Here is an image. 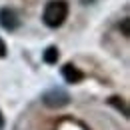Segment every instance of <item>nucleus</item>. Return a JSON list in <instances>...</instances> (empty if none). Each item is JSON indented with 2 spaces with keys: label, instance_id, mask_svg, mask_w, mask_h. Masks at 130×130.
Instances as JSON below:
<instances>
[{
  "label": "nucleus",
  "instance_id": "nucleus-9",
  "mask_svg": "<svg viewBox=\"0 0 130 130\" xmlns=\"http://www.w3.org/2000/svg\"><path fill=\"white\" fill-rule=\"evenodd\" d=\"M82 4H92V2H96V0H80Z\"/></svg>",
  "mask_w": 130,
  "mask_h": 130
},
{
  "label": "nucleus",
  "instance_id": "nucleus-3",
  "mask_svg": "<svg viewBox=\"0 0 130 130\" xmlns=\"http://www.w3.org/2000/svg\"><path fill=\"white\" fill-rule=\"evenodd\" d=\"M0 26L6 30H16L20 26V16L12 8H0Z\"/></svg>",
  "mask_w": 130,
  "mask_h": 130
},
{
  "label": "nucleus",
  "instance_id": "nucleus-6",
  "mask_svg": "<svg viewBox=\"0 0 130 130\" xmlns=\"http://www.w3.org/2000/svg\"><path fill=\"white\" fill-rule=\"evenodd\" d=\"M110 104H114L116 108H120L124 114H128V108L124 106V102H122V100H118V98H110Z\"/></svg>",
  "mask_w": 130,
  "mask_h": 130
},
{
  "label": "nucleus",
  "instance_id": "nucleus-4",
  "mask_svg": "<svg viewBox=\"0 0 130 130\" xmlns=\"http://www.w3.org/2000/svg\"><path fill=\"white\" fill-rule=\"evenodd\" d=\"M62 76H64V80L70 82V84H76V82L82 80V72L72 64H66L64 68H62Z\"/></svg>",
  "mask_w": 130,
  "mask_h": 130
},
{
  "label": "nucleus",
  "instance_id": "nucleus-8",
  "mask_svg": "<svg viewBox=\"0 0 130 130\" xmlns=\"http://www.w3.org/2000/svg\"><path fill=\"white\" fill-rule=\"evenodd\" d=\"M6 56V44H4V40L0 38V58H4Z\"/></svg>",
  "mask_w": 130,
  "mask_h": 130
},
{
  "label": "nucleus",
  "instance_id": "nucleus-1",
  "mask_svg": "<svg viewBox=\"0 0 130 130\" xmlns=\"http://www.w3.org/2000/svg\"><path fill=\"white\" fill-rule=\"evenodd\" d=\"M66 16H68V4L66 0H50L44 6L42 12V20L50 28H58L60 24H64Z\"/></svg>",
  "mask_w": 130,
  "mask_h": 130
},
{
  "label": "nucleus",
  "instance_id": "nucleus-5",
  "mask_svg": "<svg viewBox=\"0 0 130 130\" xmlns=\"http://www.w3.org/2000/svg\"><path fill=\"white\" fill-rule=\"evenodd\" d=\"M56 60H58V50L54 48V46L46 48V52H44V62L46 64H56Z\"/></svg>",
  "mask_w": 130,
  "mask_h": 130
},
{
  "label": "nucleus",
  "instance_id": "nucleus-7",
  "mask_svg": "<svg viewBox=\"0 0 130 130\" xmlns=\"http://www.w3.org/2000/svg\"><path fill=\"white\" fill-rule=\"evenodd\" d=\"M122 34H124V36H128V18H124V20H122Z\"/></svg>",
  "mask_w": 130,
  "mask_h": 130
},
{
  "label": "nucleus",
  "instance_id": "nucleus-2",
  "mask_svg": "<svg viewBox=\"0 0 130 130\" xmlns=\"http://www.w3.org/2000/svg\"><path fill=\"white\" fill-rule=\"evenodd\" d=\"M42 102L48 108H62V106H66L70 102V96L62 88H52V90H46L42 94Z\"/></svg>",
  "mask_w": 130,
  "mask_h": 130
}]
</instances>
